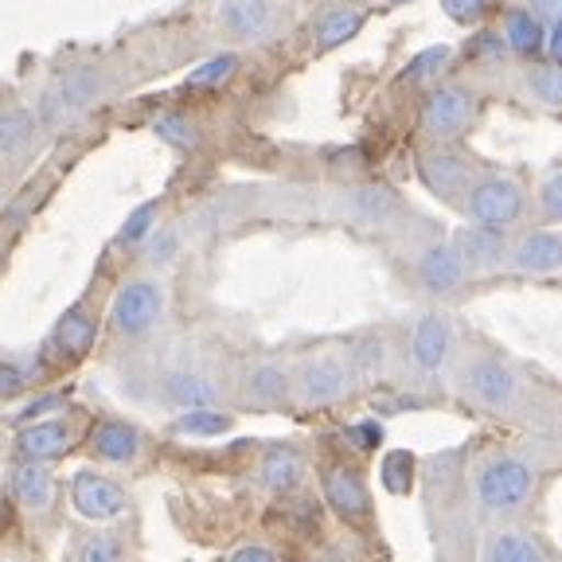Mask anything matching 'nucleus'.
I'll use <instances>...</instances> for the list:
<instances>
[{"mask_svg": "<svg viewBox=\"0 0 562 562\" xmlns=\"http://www.w3.org/2000/svg\"><path fill=\"white\" fill-rule=\"evenodd\" d=\"M105 90H110V79H105L102 67H94V63H70L35 98V125L47 133L70 130L79 117H87L102 102Z\"/></svg>", "mask_w": 562, "mask_h": 562, "instance_id": "obj_1", "label": "nucleus"}, {"mask_svg": "<svg viewBox=\"0 0 562 562\" xmlns=\"http://www.w3.org/2000/svg\"><path fill=\"white\" fill-rule=\"evenodd\" d=\"M165 285L157 278H130L122 290L114 293L110 305V328L122 340H145L165 316Z\"/></svg>", "mask_w": 562, "mask_h": 562, "instance_id": "obj_2", "label": "nucleus"}, {"mask_svg": "<svg viewBox=\"0 0 562 562\" xmlns=\"http://www.w3.org/2000/svg\"><path fill=\"white\" fill-rule=\"evenodd\" d=\"M531 488H536V476H531V469H527L524 461H516V457H496V461H488V465L481 469V476H476V501L488 512L519 508V504H527Z\"/></svg>", "mask_w": 562, "mask_h": 562, "instance_id": "obj_3", "label": "nucleus"}, {"mask_svg": "<svg viewBox=\"0 0 562 562\" xmlns=\"http://www.w3.org/2000/svg\"><path fill=\"white\" fill-rule=\"evenodd\" d=\"M465 211L476 227L504 231L524 215V192H519L516 180H504V176H484L469 188Z\"/></svg>", "mask_w": 562, "mask_h": 562, "instance_id": "obj_4", "label": "nucleus"}, {"mask_svg": "<svg viewBox=\"0 0 562 562\" xmlns=\"http://www.w3.org/2000/svg\"><path fill=\"white\" fill-rule=\"evenodd\" d=\"M473 114H476V98L469 87H457V82L434 87L430 94H426V102H422V130L438 140H449L469 130Z\"/></svg>", "mask_w": 562, "mask_h": 562, "instance_id": "obj_5", "label": "nucleus"}, {"mask_svg": "<svg viewBox=\"0 0 562 562\" xmlns=\"http://www.w3.org/2000/svg\"><path fill=\"white\" fill-rule=\"evenodd\" d=\"M220 398H223L220 383L200 368H172V371H165L157 383V403L172 406V411H180V414L211 411Z\"/></svg>", "mask_w": 562, "mask_h": 562, "instance_id": "obj_6", "label": "nucleus"}, {"mask_svg": "<svg viewBox=\"0 0 562 562\" xmlns=\"http://www.w3.org/2000/svg\"><path fill=\"white\" fill-rule=\"evenodd\" d=\"M70 504L82 519H94V524H110L125 512V488L114 476H102L94 469H82L70 481Z\"/></svg>", "mask_w": 562, "mask_h": 562, "instance_id": "obj_7", "label": "nucleus"}, {"mask_svg": "<svg viewBox=\"0 0 562 562\" xmlns=\"http://www.w3.org/2000/svg\"><path fill=\"white\" fill-rule=\"evenodd\" d=\"M351 386V368L340 356H313L297 368V395L308 406L340 403Z\"/></svg>", "mask_w": 562, "mask_h": 562, "instance_id": "obj_8", "label": "nucleus"}, {"mask_svg": "<svg viewBox=\"0 0 562 562\" xmlns=\"http://www.w3.org/2000/svg\"><path fill=\"white\" fill-rule=\"evenodd\" d=\"M414 273H418L422 290L434 293V297H449V293L461 290V285H465V278H469L465 262H461V255H457L453 243L426 246V250L418 255V266H414Z\"/></svg>", "mask_w": 562, "mask_h": 562, "instance_id": "obj_9", "label": "nucleus"}, {"mask_svg": "<svg viewBox=\"0 0 562 562\" xmlns=\"http://www.w3.org/2000/svg\"><path fill=\"white\" fill-rule=\"evenodd\" d=\"M453 348V328L441 313L418 316V325L411 328V360L418 368V375H438L449 360Z\"/></svg>", "mask_w": 562, "mask_h": 562, "instance_id": "obj_10", "label": "nucleus"}, {"mask_svg": "<svg viewBox=\"0 0 562 562\" xmlns=\"http://www.w3.org/2000/svg\"><path fill=\"white\" fill-rule=\"evenodd\" d=\"M465 383H469V395L481 406H488V411H508L519 391L512 368H504L501 360H473L465 371Z\"/></svg>", "mask_w": 562, "mask_h": 562, "instance_id": "obj_11", "label": "nucleus"}, {"mask_svg": "<svg viewBox=\"0 0 562 562\" xmlns=\"http://www.w3.org/2000/svg\"><path fill=\"white\" fill-rule=\"evenodd\" d=\"M140 446H145V438H140V430L133 422L102 418L90 430V453L98 461H105V465H133L140 457Z\"/></svg>", "mask_w": 562, "mask_h": 562, "instance_id": "obj_12", "label": "nucleus"}, {"mask_svg": "<svg viewBox=\"0 0 562 562\" xmlns=\"http://www.w3.org/2000/svg\"><path fill=\"white\" fill-rule=\"evenodd\" d=\"M220 24L238 44H258L273 27L270 0H220Z\"/></svg>", "mask_w": 562, "mask_h": 562, "instance_id": "obj_13", "label": "nucleus"}, {"mask_svg": "<svg viewBox=\"0 0 562 562\" xmlns=\"http://www.w3.org/2000/svg\"><path fill=\"white\" fill-rule=\"evenodd\" d=\"M75 446V430H70L67 418H40L27 422L16 438V449L24 461H47L52 465L55 457H63L67 449Z\"/></svg>", "mask_w": 562, "mask_h": 562, "instance_id": "obj_14", "label": "nucleus"}, {"mask_svg": "<svg viewBox=\"0 0 562 562\" xmlns=\"http://www.w3.org/2000/svg\"><path fill=\"white\" fill-rule=\"evenodd\" d=\"M418 176L422 184L430 188L438 200H457L469 188V160L457 157L449 149H434L418 157Z\"/></svg>", "mask_w": 562, "mask_h": 562, "instance_id": "obj_15", "label": "nucleus"}, {"mask_svg": "<svg viewBox=\"0 0 562 562\" xmlns=\"http://www.w3.org/2000/svg\"><path fill=\"white\" fill-rule=\"evenodd\" d=\"M344 211H348L356 223H368V227H386V223L395 220L403 203L391 188L383 184H360V188H348L344 192Z\"/></svg>", "mask_w": 562, "mask_h": 562, "instance_id": "obj_16", "label": "nucleus"}, {"mask_svg": "<svg viewBox=\"0 0 562 562\" xmlns=\"http://www.w3.org/2000/svg\"><path fill=\"white\" fill-rule=\"evenodd\" d=\"M12 496L20 508L47 512L55 504V473L47 461H20L12 469Z\"/></svg>", "mask_w": 562, "mask_h": 562, "instance_id": "obj_17", "label": "nucleus"}, {"mask_svg": "<svg viewBox=\"0 0 562 562\" xmlns=\"http://www.w3.org/2000/svg\"><path fill=\"white\" fill-rule=\"evenodd\" d=\"M325 496L340 519H360L371 512L368 484H363L360 473H351V469H333V473L325 476Z\"/></svg>", "mask_w": 562, "mask_h": 562, "instance_id": "obj_18", "label": "nucleus"}, {"mask_svg": "<svg viewBox=\"0 0 562 562\" xmlns=\"http://www.w3.org/2000/svg\"><path fill=\"white\" fill-rule=\"evenodd\" d=\"M35 114L20 102L0 105V160H20L24 153H32L35 145Z\"/></svg>", "mask_w": 562, "mask_h": 562, "instance_id": "obj_19", "label": "nucleus"}, {"mask_svg": "<svg viewBox=\"0 0 562 562\" xmlns=\"http://www.w3.org/2000/svg\"><path fill=\"white\" fill-rule=\"evenodd\" d=\"M94 336H98L94 316L82 305H75L59 316V325H55V333H52V348L59 351L63 360H82V356L94 348Z\"/></svg>", "mask_w": 562, "mask_h": 562, "instance_id": "obj_20", "label": "nucleus"}, {"mask_svg": "<svg viewBox=\"0 0 562 562\" xmlns=\"http://www.w3.org/2000/svg\"><path fill=\"white\" fill-rule=\"evenodd\" d=\"M457 255L465 262V270H492L501 266L508 246H504V231H488V227H473L457 235Z\"/></svg>", "mask_w": 562, "mask_h": 562, "instance_id": "obj_21", "label": "nucleus"}, {"mask_svg": "<svg viewBox=\"0 0 562 562\" xmlns=\"http://www.w3.org/2000/svg\"><path fill=\"white\" fill-rule=\"evenodd\" d=\"M512 266L524 273H551L562 266V238L559 235H543V231H536V235H527L516 243V250H512Z\"/></svg>", "mask_w": 562, "mask_h": 562, "instance_id": "obj_22", "label": "nucleus"}, {"mask_svg": "<svg viewBox=\"0 0 562 562\" xmlns=\"http://www.w3.org/2000/svg\"><path fill=\"white\" fill-rule=\"evenodd\" d=\"M301 473H305V457L290 446H278L262 457L258 484H262L266 492H293L301 484Z\"/></svg>", "mask_w": 562, "mask_h": 562, "instance_id": "obj_23", "label": "nucleus"}, {"mask_svg": "<svg viewBox=\"0 0 562 562\" xmlns=\"http://www.w3.org/2000/svg\"><path fill=\"white\" fill-rule=\"evenodd\" d=\"M243 395L255 406H278V403H285V395H290V375H285L281 363H270V360L255 363V368L246 371Z\"/></svg>", "mask_w": 562, "mask_h": 562, "instance_id": "obj_24", "label": "nucleus"}, {"mask_svg": "<svg viewBox=\"0 0 562 562\" xmlns=\"http://www.w3.org/2000/svg\"><path fill=\"white\" fill-rule=\"evenodd\" d=\"M363 12L360 9H333L316 20V52H333V47L348 44L351 35H360Z\"/></svg>", "mask_w": 562, "mask_h": 562, "instance_id": "obj_25", "label": "nucleus"}, {"mask_svg": "<svg viewBox=\"0 0 562 562\" xmlns=\"http://www.w3.org/2000/svg\"><path fill=\"white\" fill-rule=\"evenodd\" d=\"M153 133H157L165 145H172V149H180V153H195L203 145L200 125H195L188 114H180V110H165V114L153 117Z\"/></svg>", "mask_w": 562, "mask_h": 562, "instance_id": "obj_26", "label": "nucleus"}, {"mask_svg": "<svg viewBox=\"0 0 562 562\" xmlns=\"http://www.w3.org/2000/svg\"><path fill=\"white\" fill-rule=\"evenodd\" d=\"M70 562H125V543L114 531H82L70 543Z\"/></svg>", "mask_w": 562, "mask_h": 562, "instance_id": "obj_27", "label": "nucleus"}, {"mask_svg": "<svg viewBox=\"0 0 562 562\" xmlns=\"http://www.w3.org/2000/svg\"><path fill=\"white\" fill-rule=\"evenodd\" d=\"M504 44L516 55H539L547 47V32L531 12H508V20H504Z\"/></svg>", "mask_w": 562, "mask_h": 562, "instance_id": "obj_28", "label": "nucleus"}, {"mask_svg": "<svg viewBox=\"0 0 562 562\" xmlns=\"http://www.w3.org/2000/svg\"><path fill=\"white\" fill-rule=\"evenodd\" d=\"M231 414H223V411H188V414H180V418L172 422V434L176 438H223V434H231Z\"/></svg>", "mask_w": 562, "mask_h": 562, "instance_id": "obj_29", "label": "nucleus"}, {"mask_svg": "<svg viewBox=\"0 0 562 562\" xmlns=\"http://www.w3.org/2000/svg\"><path fill=\"white\" fill-rule=\"evenodd\" d=\"M157 215H160V200H145L140 207H133L130 215H125V223L117 227L114 243L122 246V250H133V246H145V238L157 231Z\"/></svg>", "mask_w": 562, "mask_h": 562, "instance_id": "obj_30", "label": "nucleus"}, {"mask_svg": "<svg viewBox=\"0 0 562 562\" xmlns=\"http://www.w3.org/2000/svg\"><path fill=\"white\" fill-rule=\"evenodd\" d=\"M449 47L446 44H434V47H426V52H418L411 63L403 67V75H398V82L403 87H422V82H434L441 75V70L449 67Z\"/></svg>", "mask_w": 562, "mask_h": 562, "instance_id": "obj_31", "label": "nucleus"}, {"mask_svg": "<svg viewBox=\"0 0 562 562\" xmlns=\"http://www.w3.org/2000/svg\"><path fill=\"white\" fill-rule=\"evenodd\" d=\"M180 250H184V231L180 227H157L145 238V246H140V255H145V262H149L153 270L172 266L176 258H180Z\"/></svg>", "mask_w": 562, "mask_h": 562, "instance_id": "obj_32", "label": "nucleus"}, {"mask_svg": "<svg viewBox=\"0 0 562 562\" xmlns=\"http://www.w3.org/2000/svg\"><path fill=\"white\" fill-rule=\"evenodd\" d=\"M235 70H238V55H231V52L211 55L207 63H200V67L188 75V87L192 90H215V87H223V82L235 79Z\"/></svg>", "mask_w": 562, "mask_h": 562, "instance_id": "obj_33", "label": "nucleus"}, {"mask_svg": "<svg viewBox=\"0 0 562 562\" xmlns=\"http://www.w3.org/2000/svg\"><path fill=\"white\" fill-rule=\"evenodd\" d=\"M379 476H383V488L386 492H395V496H406L414 484V457L411 453H386L383 469H379Z\"/></svg>", "mask_w": 562, "mask_h": 562, "instance_id": "obj_34", "label": "nucleus"}, {"mask_svg": "<svg viewBox=\"0 0 562 562\" xmlns=\"http://www.w3.org/2000/svg\"><path fill=\"white\" fill-rule=\"evenodd\" d=\"M488 562H543L539 547L524 536H501L488 547Z\"/></svg>", "mask_w": 562, "mask_h": 562, "instance_id": "obj_35", "label": "nucleus"}, {"mask_svg": "<svg viewBox=\"0 0 562 562\" xmlns=\"http://www.w3.org/2000/svg\"><path fill=\"white\" fill-rule=\"evenodd\" d=\"M527 90L547 105H562V67H536L527 75Z\"/></svg>", "mask_w": 562, "mask_h": 562, "instance_id": "obj_36", "label": "nucleus"}, {"mask_svg": "<svg viewBox=\"0 0 562 562\" xmlns=\"http://www.w3.org/2000/svg\"><path fill=\"white\" fill-rule=\"evenodd\" d=\"M27 383H32V375H27L16 360H0V403H4V398L24 395Z\"/></svg>", "mask_w": 562, "mask_h": 562, "instance_id": "obj_37", "label": "nucleus"}, {"mask_svg": "<svg viewBox=\"0 0 562 562\" xmlns=\"http://www.w3.org/2000/svg\"><path fill=\"white\" fill-rule=\"evenodd\" d=\"M441 12L453 24H476L484 16V0H441Z\"/></svg>", "mask_w": 562, "mask_h": 562, "instance_id": "obj_38", "label": "nucleus"}, {"mask_svg": "<svg viewBox=\"0 0 562 562\" xmlns=\"http://www.w3.org/2000/svg\"><path fill=\"white\" fill-rule=\"evenodd\" d=\"M539 200H543V211L551 215V220H562V172L547 180L543 192H539Z\"/></svg>", "mask_w": 562, "mask_h": 562, "instance_id": "obj_39", "label": "nucleus"}, {"mask_svg": "<svg viewBox=\"0 0 562 562\" xmlns=\"http://www.w3.org/2000/svg\"><path fill=\"white\" fill-rule=\"evenodd\" d=\"M227 562H278V551L266 543H246V547H238Z\"/></svg>", "mask_w": 562, "mask_h": 562, "instance_id": "obj_40", "label": "nucleus"}, {"mask_svg": "<svg viewBox=\"0 0 562 562\" xmlns=\"http://www.w3.org/2000/svg\"><path fill=\"white\" fill-rule=\"evenodd\" d=\"M527 12H531L539 24H543V20H547V24H554V27L562 24V0H531V9H527Z\"/></svg>", "mask_w": 562, "mask_h": 562, "instance_id": "obj_41", "label": "nucleus"}, {"mask_svg": "<svg viewBox=\"0 0 562 562\" xmlns=\"http://www.w3.org/2000/svg\"><path fill=\"white\" fill-rule=\"evenodd\" d=\"M351 438L360 449H375L383 441V426L379 422H363V426H351Z\"/></svg>", "mask_w": 562, "mask_h": 562, "instance_id": "obj_42", "label": "nucleus"}, {"mask_svg": "<svg viewBox=\"0 0 562 562\" xmlns=\"http://www.w3.org/2000/svg\"><path fill=\"white\" fill-rule=\"evenodd\" d=\"M52 411H63V395H44L40 403H27L24 406V422H40V418H47Z\"/></svg>", "mask_w": 562, "mask_h": 562, "instance_id": "obj_43", "label": "nucleus"}, {"mask_svg": "<svg viewBox=\"0 0 562 562\" xmlns=\"http://www.w3.org/2000/svg\"><path fill=\"white\" fill-rule=\"evenodd\" d=\"M547 47H551V59H554V67H562V24L551 32V40H547Z\"/></svg>", "mask_w": 562, "mask_h": 562, "instance_id": "obj_44", "label": "nucleus"}, {"mask_svg": "<svg viewBox=\"0 0 562 562\" xmlns=\"http://www.w3.org/2000/svg\"><path fill=\"white\" fill-rule=\"evenodd\" d=\"M325 562H348V559H344V551H333V554H325Z\"/></svg>", "mask_w": 562, "mask_h": 562, "instance_id": "obj_45", "label": "nucleus"}, {"mask_svg": "<svg viewBox=\"0 0 562 562\" xmlns=\"http://www.w3.org/2000/svg\"><path fill=\"white\" fill-rule=\"evenodd\" d=\"M386 4H411V0H386Z\"/></svg>", "mask_w": 562, "mask_h": 562, "instance_id": "obj_46", "label": "nucleus"}]
</instances>
